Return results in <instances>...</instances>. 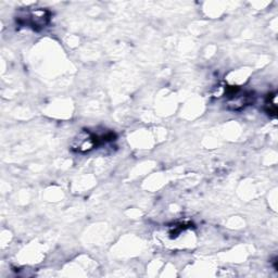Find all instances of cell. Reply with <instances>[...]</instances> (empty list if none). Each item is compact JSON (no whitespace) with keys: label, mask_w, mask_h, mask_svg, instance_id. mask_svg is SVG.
Returning a JSON list of instances; mask_svg holds the SVG:
<instances>
[{"label":"cell","mask_w":278,"mask_h":278,"mask_svg":"<svg viewBox=\"0 0 278 278\" xmlns=\"http://www.w3.org/2000/svg\"><path fill=\"white\" fill-rule=\"evenodd\" d=\"M267 106V112L272 116H276L277 112V106H276V95H271L269 97V101L266 103Z\"/></svg>","instance_id":"2"},{"label":"cell","mask_w":278,"mask_h":278,"mask_svg":"<svg viewBox=\"0 0 278 278\" xmlns=\"http://www.w3.org/2000/svg\"><path fill=\"white\" fill-rule=\"evenodd\" d=\"M50 20V13L46 9H34L24 17H19V22L25 24L34 29H42Z\"/></svg>","instance_id":"1"}]
</instances>
